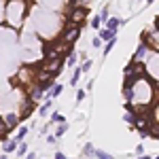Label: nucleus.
<instances>
[{
	"label": "nucleus",
	"instance_id": "1",
	"mask_svg": "<svg viewBox=\"0 0 159 159\" xmlns=\"http://www.w3.org/2000/svg\"><path fill=\"white\" fill-rule=\"evenodd\" d=\"M25 17H28V0H9L7 2V13H4L7 25H11L13 30H19L24 25Z\"/></svg>",
	"mask_w": 159,
	"mask_h": 159
},
{
	"label": "nucleus",
	"instance_id": "2",
	"mask_svg": "<svg viewBox=\"0 0 159 159\" xmlns=\"http://www.w3.org/2000/svg\"><path fill=\"white\" fill-rule=\"evenodd\" d=\"M81 30H83V25L66 24V25H64V30L60 32V40L64 43V45H72L74 40L81 36Z\"/></svg>",
	"mask_w": 159,
	"mask_h": 159
},
{
	"label": "nucleus",
	"instance_id": "3",
	"mask_svg": "<svg viewBox=\"0 0 159 159\" xmlns=\"http://www.w3.org/2000/svg\"><path fill=\"white\" fill-rule=\"evenodd\" d=\"M85 17H87V9H81V7H72V11L68 13V24L83 25Z\"/></svg>",
	"mask_w": 159,
	"mask_h": 159
},
{
	"label": "nucleus",
	"instance_id": "4",
	"mask_svg": "<svg viewBox=\"0 0 159 159\" xmlns=\"http://www.w3.org/2000/svg\"><path fill=\"white\" fill-rule=\"evenodd\" d=\"M25 98H30L32 102H38V100L45 98V91H43V87L38 85V83H32V85H28V89H25Z\"/></svg>",
	"mask_w": 159,
	"mask_h": 159
},
{
	"label": "nucleus",
	"instance_id": "5",
	"mask_svg": "<svg viewBox=\"0 0 159 159\" xmlns=\"http://www.w3.org/2000/svg\"><path fill=\"white\" fill-rule=\"evenodd\" d=\"M2 119H4V123H7V125H9V129H15V127H17V125H19V123H21V117H19V112H13V110H9V112H4V115H2Z\"/></svg>",
	"mask_w": 159,
	"mask_h": 159
},
{
	"label": "nucleus",
	"instance_id": "6",
	"mask_svg": "<svg viewBox=\"0 0 159 159\" xmlns=\"http://www.w3.org/2000/svg\"><path fill=\"white\" fill-rule=\"evenodd\" d=\"M142 40L147 43L148 40V45L153 47V49L159 53V30H151V32H144L142 34Z\"/></svg>",
	"mask_w": 159,
	"mask_h": 159
},
{
	"label": "nucleus",
	"instance_id": "7",
	"mask_svg": "<svg viewBox=\"0 0 159 159\" xmlns=\"http://www.w3.org/2000/svg\"><path fill=\"white\" fill-rule=\"evenodd\" d=\"M21 142H17L15 138L13 140H7V142H2V153L4 155H11V153H17V148H19Z\"/></svg>",
	"mask_w": 159,
	"mask_h": 159
},
{
	"label": "nucleus",
	"instance_id": "8",
	"mask_svg": "<svg viewBox=\"0 0 159 159\" xmlns=\"http://www.w3.org/2000/svg\"><path fill=\"white\" fill-rule=\"evenodd\" d=\"M38 85L43 87V91H45V93H49V91H51L55 85H57V83H55V76H47V79H43Z\"/></svg>",
	"mask_w": 159,
	"mask_h": 159
},
{
	"label": "nucleus",
	"instance_id": "9",
	"mask_svg": "<svg viewBox=\"0 0 159 159\" xmlns=\"http://www.w3.org/2000/svg\"><path fill=\"white\" fill-rule=\"evenodd\" d=\"M147 51H148V47H147V43L142 40V43L138 45V49H136V53L132 55V61H138L140 57H144V55H147Z\"/></svg>",
	"mask_w": 159,
	"mask_h": 159
},
{
	"label": "nucleus",
	"instance_id": "10",
	"mask_svg": "<svg viewBox=\"0 0 159 159\" xmlns=\"http://www.w3.org/2000/svg\"><path fill=\"white\" fill-rule=\"evenodd\" d=\"M98 36L102 38L104 43H108V40H112V38H117V32H112V30H108V28H102Z\"/></svg>",
	"mask_w": 159,
	"mask_h": 159
},
{
	"label": "nucleus",
	"instance_id": "11",
	"mask_svg": "<svg viewBox=\"0 0 159 159\" xmlns=\"http://www.w3.org/2000/svg\"><path fill=\"white\" fill-rule=\"evenodd\" d=\"M51 106H53V100H47V102L38 108V115H40V117H47V115H49V110H51Z\"/></svg>",
	"mask_w": 159,
	"mask_h": 159
},
{
	"label": "nucleus",
	"instance_id": "12",
	"mask_svg": "<svg viewBox=\"0 0 159 159\" xmlns=\"http://www.w3.org/2000/svg\"><path fill=\"white\" fill-rule=\"evenodd\" d=\"M28 132H30V127H28V125H21V127L17 129V136H15V140H17V142H24V138L28 136Z\"/></svg>",
	"mask_w": 159,
	"mask_h": 159
},
{
	"label": "nucleus",
	"instance_id": "13",
	"mask_svg": "<svg viewBox=\"0 0 159 159\" xmlns=\"http://www.w3.org/2000/svg\"><path fill=\"white\" fill-rule=\"evenodd\" d=\"M119 25H121V19H119V17H110L108 21H106V28L112 30V32H117V28H119Z\"/></svg>",
	"mask_w": 159,
	"mask_h": 159
},
{
	"label": "nucleus",
	"instance_id": "14",
	"mask_svg": "<svg viewBox=\"0 0 159 159\" xmlns=\"http://www.w3.org/2000/svg\"><path fill=\"white\" fill-rule=\"evenodd\" d=\"M93 155H96V147H93L91 142H87L85 147H83V157H91L93 159Z\"/></svg>",
	"mask_w": 159,
	"mask_h": 159
},
{
	"label": "nucleus",
	"instance_id": "15",
	"mask_svg": "<svg viewBox=\"0 0 159 159\" xmlns=\"http://www.w3.org/2000/svg\"><path fill=\"white\" fill-rule=\"evenodd\" d=\"M61 91H64V87H61L60 83H57V85H55V87H53V89L49 91V93H47V100H53V98H57V96H60Z\"/></svg>",
	"mask_w": 159,
	"mask_h": 159
},
{
	"label": "nucleus",
	"instance_id": "16",
	"mask_svg": "<svg viewBox=\"0 0 159 159\" xmlns=\"http://www.w3.org/2000/svg\"><path fill=\"white\" fill-rule=\"evenodd\" d=\"M66 132H68V121H66V123H60V125H57V129H55L53 134H55V138H61Z\"/></svg>",
	"mask_w": 159,
	"mask_h": 159
},
{
	"label": "nucleus",
	"instance_id": "17",
	"mask_svg": "<svg viewBox=\"0 0 159 159\" xmlns=\"http://www.w3.org/2000/svg\"><path fill=\"white\" fill-rule=\"evenodd\" d=\"M51 123H66V117L61 115V112H51Z\"/></svg>",
	"mask_w": 159,
	"mask_h": 159
},
{
	"label": "nucleus",
	"instance_id": "18",
	"mask_svg": "<svg viewBox=\"0 0 159 159\" xmlns=\"http://www.w3.org/2000/svg\"><path fill=\"white\" fill-rule=\"evenodd\" d=\"M81 72H83V70H81V68H74V72H72V79H70V85H79V79H81Z\"/></svg>",
	"mask_w": 159,
	"mask_h": 159
},
{
	"label": "nucleus",
	"instance_id": "19",
	"mask_svg": "<svg viewBox=\"0 0 159 159\" xmlns=\"http://www.w3.org/2000/svg\"><path fill=\"white\" fill-rule=\"evenodd\" d=\"M93 159H112V155H108V153H106V151H102V148H96Z\"/></svg>",
	"mask_w": 159,
	"mask_h": 159
},
{
	"label": "nucleus",
	"instance_id": "20",
	"mask_svg": "<svg viewBox=\"0 0 159 159\" xmlns=\"http://www.w3.org/2000/svg\"><path fill=\"white\" fill-rule=\"evenodd\" d=\"M115 45H117V38H112V40H108V43H106V45H104V55H108L110 51H112V47H115Z\"/></svg>",
	"mask_w": 159,
	"mask_h": 159
},
{
	"label": "nucleus",
	"instance_id": "21",
	"mask_svg": "<svg viewBox=\"0 0 159 159\" xmlns=\"http://www.w3.org/2000/svg\"><path fill=\"white\" fill-rule=\"evenodd\" d=\"M28 144H25V142H21V144H19V148H17V157H25V155H28Z\"/></svg>",
	"mask_w": 159,
	"mask_h": 159
},
{
	"label": "nucleus",
	"instance_id": "22",
	"mask_svg": "<svg viewBox=\"0 0 159 159\" xmlns=\"http://www.w3.org/2000/svg\"><path fill=\"white\" fill-rule=\"evenodd\" d=\"M123 121L129 123V125H134V121H136V112H125V115H123Z\"/></svg>",
	"mask_w": 159,
	"mask_h": 159
},
{
	"label": "nucleus",
	"instance_id": "23",
	"mask_svg": "<svg viewBox=\"0 0 159 159\" xmlns=\"http://www.w3.org/2000/svg\"><path fill=\"white\" fill-rule=\"evenodd\" d=\"M85 100V89H76V104H81Z\"/></svg>",
	"mask_w": 159,
	"mask_h": 159
},
{
	"label": "nucleus",
	"instance_id": "24",
	"mask_svg": "<svg viewBox=\"0 0 159 159\" xmlns=\"http://www.w3.org/2000/svg\"><path fill=\"white\" fill-rule=\"evenodd\" d=\"M100 19H102V21H108V19H110L108 9H102V11H100Z\"/></svg>",
	"mask_w": 159,
	"mask_h": 159
},
{
	"label": "nucleus",
	"instance_id": "25",
	"mask_svg": "<svg viewBox=\"0 0 159 159\" xmlns=\"http://www.w3.org/2000/svg\"><path fill=\"white\" fill-rule=\"evenodd\" d=\"M87 2H89V0H72V7H81V9H87Z\"/></svg>",
	"mask_w": 159,
	"mask_h": 159
},
{
	"label": "nucleus",
	"instance_id": "26",
	"mask_svg": "<svg viewBox=\"0 0 159 159\" xmlns=\"http://www.w3.org/2000/svg\"><path fill=\"white\" fill-rule=\"evenodd\" d=\"M100 25H102V19H100L98 15H96V17L91 19V28H96V30H100Z\"/></svg>",
	"mask_w": 159,
	"mask_h": 159
},
{
	"label": "nucleus",
	"instance_id": "27",
	"mask_svg": "<svg viewBox=\"0 0 159 159\" xmlns=\"http://www.w3.org/2000/svg\"><path fill=\"white\" fill-rule=\"evenodd\" d=\"M93 47H96V49H100V47L104 49V40H102L100 36H96V38H93Z\"/></svg>",
	"mask_w": 159,
	"mask_h": 159
},
{
	"label": "nucleus",
	"instance_id": "28",
	"mask_svg": "<svg viewBox=\"0 0 159 159\" xmlns=\"http://www.w3.org/2000/svg\"><path fill=\"white\" fill-rule=\"evenodd\" d=\"M91 64H93V61L85 60V61H83V66H81V70H83V72H89V70H91Z\"/></svg>",
	"mask_w": 159,
	"mask_h": 159
},
{
	"label": "nucleus",
	"instance_id": "29",
	"mask_svg": "<svg viewBox=\"0 0 159 159\" xmlns=\"http://www.w3.org/2000/svg\"><path fill=\"white\" fill-rule=\"evenodd\" d=\"M74 64H76V55H70V57H66V66H74Z\"/></svg>",
	"mask_w": 159,
	"mask_h": 159
},
{
	"label": "nucleus",
	"instance_id": "30",
	"mask_svg": "<svg viewBox=\"0 0 159 159\" xmlns=\"http://www.w3.org/2000/svg\"><path fill=\"white\" fill-rule=\"evenodd\" d=\"M47 142H49V144H55V142H57L55 134H47Z\"/></svg>",
	"mask_w": 159,
	"mask_h": 159
},
{
	"label": "nucleus",
	"instance_id": "31",
	"mask_svg": "<svg viewBox=\"0 0 159 159\" xmlns=\"http://www.w3.org/2000/svg\"><path fill=\"white\" fill-rule=\"evenodd\" d=\"M134 151H136V155H138V157H140V155H144V147H142V144H138Z\"/></svg>",
	"mask_w": 159,
	"mask_h": 159
},
{
	"label": "nucleus",
	"instance_id": "32",
	"mask_svg": "<svg viewBox=\"0 0 159 159\" xmlns=\"http://www.w3.org/2000/svg\"><path fill=\"white\" fill-rule=\"evenodd\" d=\"M24 159H38V157H36V153H34V151H30V153H28Z\"/></svg>",
	"mask_w": 159,
	"mask_h": 159
},
{
	"label": "nucleus",
	"instance_id": "33",
	"mask_svg": "<svg viewBox=\"0 0 159 159\" xmlns=\"http://www.w3.org/2000/svg\"><path fill=\"white\" fill-rule=\"evenodd\" d=\"M55 159H68V157H66L61 151H55Z\"/></svg>",
	"mask_w": 159,
	"mask_h": 159
},
{
	"label": "nucleus",
	"instance_id": "34",
	"mask_svg": "<svg viewBox=\"0 0 159 159\" xmlns=\"http://www.w3.org/2000/svg\"><path fill=\"white\" fill-rule=\"evenodd\" d=\"M155 30H159V15L155 17Z\"/></svg>",
	"mask_w": 159,
	"mask_h": 159
},
{
	"label": "nucleus",
	"instance_id": "35",
	"mask_svg": "<svg viewBox=\"0 0 159 159\" xmlns=\"http://www.w3.org/2000/svg\"><path fill=\"white\" fill-rule=\"evenodd\" d=\"M136 159H151L148 155H140V157H136Z\"/></svg>",
	"mask_w": 159,
	"mask_h": 159
},
{
	"label": "nucleus",
	"instance_id": "36",
	"mask_svg": "<svg viewBox=\"0 0 159 159\" xmlns=\"http://www.w3.org/2000/svg\"><path fill=\"white\" fill-rule=\"evenodd\" d=\"M0 159H9V155H4V153H2V155H0Z\"/></svg>",
	"mask_w": 159,
	"mask_h": 159
},
{
	"label": "nucleus",
	"instance_id": "37",
	"mask_svg": "<svg viewBox=\"0 0 159 159\" xmlns=\"http://www.w3.org/2000/svg\"><path fill=\"white\" fill-rule=\"evenodd\" d=\"M147 2H148V4H151V2H155V0H147Z\"/></svg>",
	"mask_w": 159,
	"mask_h": 159
},
{
	"label": "nucleus",
	"instance_id": "38",
	"mask_svg": "<svg viewBox=\"0 0 159 159\" xmlns=\"http://www.w3.org/2000/svg\"><path fill=\"white\" fill-rule=\"evenodd\" d=\"M155 159H159V155H157V157H155Z\"/></svg>",
	"mask_w": 159,
	"mask_h": 159
},
{
	"label": "nucleus",
	"instance_id": "39",
	"mask_svg": "<svg viewBox=\"0 0 159 159\" xmlns=\"http://www.w3.org/2000/svg\"><path fill=\"white\" fill-rule=\"evenodd\" d=\"M7 2H9V0H7Z\"/></svg>",
	"mask_w": 159,
	"mask_h": 159
}]
</instances>
